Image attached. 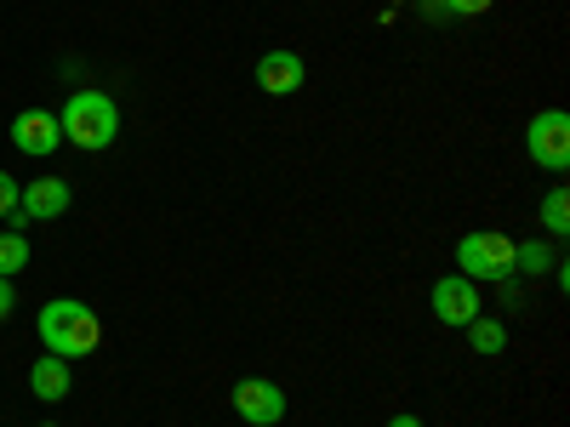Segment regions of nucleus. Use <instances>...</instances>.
I'll use <instances>...</instances> for the list:
<instances>
[{
	"instance_id": "1",
	"label": "nucleus",
	"mask_w": 570,
	"mask_h": 427,
	"mask_svg": "<svg viewBox=\"0 0 570 427\" xmlns=\"http://www.w3.org/2000/svg\"><path fill=\"white\" fill-rule=\"evenodd\" d=\"M35 330H40L46 354H58V359H69V365L86 359V354H98V342H104L98 308H86V302H75V297H52V302L40 308Z\"/></svg>"
},
{
	"instance_id": "2",
	"label": "nucleus",
	"mask_w": 570,
	"mask_h": 427,
	"mask_svg": "<svg viewBox=\"0 0 570 427\" xmlns=\"http://www.w3.org/2000/svg\"><path fill=\"white\" fill-rule=\"evenodd\" d=\"M58 126H63V142H75L80 155H104L120 137V103L109 91H75L58 115Z\"/></svg>"
},
{
	"instance_id": "3",
	"label": "nucleus",
	"mask_w": 570,
	"mask_h": 427,
	"mask_svg": "<svg viewBox=\"0 0 570 427\" xmlns=\"http://www.w3.org/2000/svg\"><path fill=\"white\" fill-rule=\"evenodd\" d=\"M513 246L519 240H508V234H462L456 240V274L462 279H473V285H502V279H513Z\"/></svg>"
},
{
	"instance_id": "4",
	"label": "nucleus",
	"mask_w": 570,
	"mask_h": 427,
	"mask_svg": "<svg viewBox=\"0 0 570 427\" xmlns=\"http://www.w3.org/2000/svg\"><path fill=\"white\" fill-rule=\"evenodd\" d=\"M228 405H234V416H240L246 427H279L285 410H292L285 388L268 383V376H240V383H234V394H228Z\"/></svg>"
},
{
	"instance_id": "5",
	"label": "nucleus",
	"mask_w": 570,
	"mask_h": 427,
	"mask_svg": "<svg viewBox=\"0 0 570 427\" xmlns=\"http://www.w3.org/2000/svg\"><path fill=\"white\" fill-rule=\"evenodd\" d=\"M69 206H75V188L63 182V177H35L23 195H18V211L7 217V228L12 234H23L29 222H52V217H69Z\"/></svg>"
},
{
	"instance_id": "6",
	"label": "nucleus",
	"mask_w": 570,
	"mask_h": 427,
	"mask_svg": "<svg viewBox=\"0 0 570 427\" xmlns=\"http://www.w3.org/2000/svg\"><path fill=\"white\" fill-rule=\"evenodd\" d=\"M525 155H531L542 171H564V166H570V115H564V109H542V115L525 126Z\"/></svg>"
},
{
	"instance_id": "7",
	"label": "nucleus",
	"mask_w": 570,
	"mask_h": 427,
	"mask_svg": "<svg viewBox=\"0 0 570 427\" xmlns=\"http://www.w3.org/2000/svg\"><path fill=\"white\" fill-rule=\"evenodd\" d=\"M428 302H434V319L451 325V330H462L468 319H480V314H485V308H480V285L462 279V274H440V279H434V291H428Z\"/></svg>"
},
{
	"instance_id": "8",
	"label": "nucleus",
	"mask_w": 570,
	"mask_h": 427,
	"mask_svg": "<svg viewBox=\"0 0 570 427\" xmlns=\"http://www.w3.org/2000/svg\"><path fill=\"white\" fill-rule=\"evenodd\" d=\"M58 142H63V126H58L52 109H23V115L12 120V149L29 155V160H46Z\"/></svg>"
},
{
	"instance_id": "9",
	"label": "nucleus",
	"mask_w": 570,
	"mask_h": 427,
	"mask_svg": "<svg viewBox=\"0 0 570 427\" xmlns=\"http://www.w3.org/2000/svg\"><path fill=\"white\" fill-rule=\"evenodd\" d=\"M252 75H257V86L268 91V98H292V91H303V80H308V63L297 52H285V46H274V52L257 58Z\"/></svg>"
},
{
	"instance_id": "10",
	"label": "nucleus",
	"mask_w": 570,
	"mask_h": 427,
	"mask_svg": "<svg viewBox=\"0 0 570 427\" xmlns=\"http://www.w3.org/2000/svg\"><path fill=\"white\" fill-rule=\"evenodd\" d=\"M29 394L46 399V405H63V399H69V359L40 354V359L29 365Z\"/></svg>"
},
{
	"instance_id": "11",
	"label": "nucleus",
	"mask_w": 570,
	"mask_h": 427,
	"mask_svg": "<svg viewBox=\"0 0 570 427\" xmlns=\"http://www.w3.org/2000/svg\"><path fill=\"white\" fill-rule=\"evenodd\" d=\"M462 330H468V348H473V354H485V359H497V354L508 348V330H502V319H485V314H480V319H468Z\"/></svg>"
},
{
	"instance_id": "12",
	"label": "nucleus",
	"mask_w": 570,
	"mask_h": 427,
	"mask_svg": "<svg viewBox=\"0 0 570 427\" xmlns=\"http://www.w3.org/2000/svg\"><path fill=\"white\" fill-rule=\"evenodd\" d=\"M29 268V240L12 228H0V279H18Z\"/></svg>"
},
{
	"instance_id": "13",
	"label": "nucleus",
	"mask_w": 570,
	"mask_h": 427,
	"mask_svg": "<svg viewBox=\"0 0 570 427\" xmlns=\"http://www.w3.org/2000/svg\"><path fill=\"white\" fill-rule=\"evenodd\" d=\"M553 246L542 240H525V246H513V274H553Z\"/></svg>"
},
{
	"instance_id": "14",
	"label": "nucleus",
	"mask_w": 570,
	"mask_h": 427,
	"mask_svg": "<svg viewBox=\"0 0 570 427\" xmlns=\"http://www.w3.org/2000/svg\"><path fill=\"white\" fill-rule=\"evenodd\" d=\"M542 228L548 234H570V195H564V182H553L542 195Z\"/></svg>"
},
{
	"instance_id": "15",
	"label": "nucleus",
	"mask_w": 570,
	"mask_h": 427,
	"mask_svg": "<svg viewBox=\"0 0 570 427\" xmlns=\"http://www.w3.org/2000/svg\"><path fill=\"white\" fill-rule=\"evenodd\" d=\"M18 195H23L18 177H12V171H0V222H7V217L18 211Z\"/></svg>"
},
{
	"instance_id": "16",
	"label": "nucleus",
	"mask_w": 570,
	"mask_h": 427,
	"mask_svg": "<svg viewBox=\"0 0 570 427\" xmlns=\"http://www.w3.org/2000/svg\"><path fill=\"white\" fill-rule=\"evenodd\" d=\"M491 7H497V0H440V12H451V18H480Z\"/></svg>"
},
{
	"instance_id": "17",
	"label": "nucleus",
	"mask_w": 570,
	"mask_h": 427,
	"mask_svg": "<svg viewBox=\"0 0 570 427\" xmlns=\"http://www.w3.org/2000/svg\"><path fill=\"white\" fill-rule=\"evenodd\" d=\"M12 308H18V291H12V279H0V325L12 319Z\"/></svg>"
},
{
	"instance_id": "18",
	"label": "nucleus",
	"mask_w": 570,
	"mask_h": 427,
	"mask_svg": "<svg viewBox=\"0 0 570 427\" xmlns=\"http://www.w3.org/2000/svg\"><path fill=\"white\" fill-rule=\"evenodd\" d=\"M389 427H422V416L416 410H400V416H389Z\"/></svg>"
},
{
	"instance_id": "19",
	"label": "nucleus",
	"mask_w": 570,
	"mask_h": 427,
	"mask_svg": "<svg viewBox=\"0 0 570 427\" xmlns=\"http://www.w3.org/2000/svg\"><path fill=\"white\" fill-rule=\"evenodd\" d=\"M428 7H434V12H440V0H428Z\"/></svg>"
},
{
	"instance_id": "20",
	"label": "nucleus",
	"mask_w": 570,
	"mask_h": 427,
	"mask_svg": "<svg viewBox=\"0 0 570 427\" xmlns=\"http://www.w3.org/2000/svg\"><path fill=\"white\" fill-rule=\"evenodd\" d=\"M40 427H58V421H40Z\"/></svg>"
}]
</instances>
